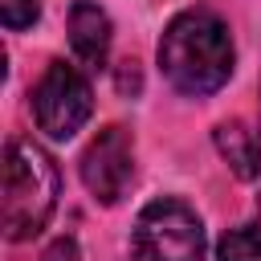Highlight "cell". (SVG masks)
I'll return each mask as SVG.
<instances>
[{
  "instance_id": "30bf717a",
  "label": "cell",
  "mask_w": 261,
  "mask_h": 261,
  "mask_svg": "<svg viewBox=\"0 0 261 261\" xmlns=\"http://www.w3.org/2000/svg\"><path fill=\"white\" fill-rule=\"evenodd\" d=\"M41 261H82V253H77V241H73V237H57L53 245H45Z\"/></svg>"
},
{
  "instance_id": "277c9868",
  "label": "cell",
  "mask_w": 261,
  "mask_h": 261,
  "mask_svg": "<svg viewBox=\"0 0 261 261\" xmlns=\"http://www.w3.org/2000/svg\"><path fill=\"white\" fill-rule=\"evenodd\" d=\"M29 98H33L29 106H33L37 126L49 139H57V143L73 139L90 122V114H94V90H90L86 73L77 65L61 61V57L45 65V73L37 77V86H33Z\"/></svg>"
},
{
  "instance_id": "8992f818",
  "label": "cell",
  "mask_w": 261,
  "mask_h": 261,
  "mask_svg": "<svg viewBox=\"0 0 261 261\" xmlns=\"http://www.w3.org/2000/svg\"><path fill=\"white\" fill-rule=\"evenodd\" d=\"M110 37H114V29H110L106 8L94 4V0H73V8H69V49H73V57L90 69L106 65Z\"/></svg>"
},
{
  "instance_id": "8fae6325",
  "label": "cell",
  "mask_w": 261,
  "mask_h": 261,
  "mask_svg": "<svg viewBox=\"0 0 261 261\" xmlns=\"http://www.w3.org/2000/svg\"><path fill=\"white\" fill-rule=\"evenodd\" d=\"M118 90H122V94H135V90H139V61H122V69H118Z\"/></svg>"
},
{
  "instance_id": "3957f363",
  "label": "cell",
  "mask_w": 261,
  "mask_h": 261,
  "mask_svg": "<svg viewBox=\"0 0 261 261\" xmlns=\"http://www.w3.org/2000/svg\"><path fill=\"white\" fill-rule=\"evenodd\" d=\"M130 249L135 261H204L208 237L196 208H188L175 196H159L139 212Z\"/></svg>"
},
{
  "instance_id": "52a82bcc",
  "label": "cell",
  "mask_w": 261,
  "mask_h": 261,
  "mask_svg": "<svg viewBox=\"0 0 261 261\" xmlns=\"http://www.w3.org/2000/svg\"><path fill=\"white\" fill-rule=\"evenodd\" d=\"M212 143L237 179H261V130H253L245 118H224L216 122Z\"/></svg>"
},
{
  "instance_id": "5b68a950",
  "label": "cell",
  "mask_w": 261,
  "mask_h": 261,
  "mask_svg": "<svg viewBox=\"0 0 261 261\" xmlns=\"http://www.w3.org/2000/svg\"><path fill=\"white\" fill-rule=\"evenodd\" d=\"M82 184L98 204H118L135 179V135L118 122L102 126L82 151Z\"/></svg>"
},
{
  "instance_id": "9c48e42d",
  "label": "cell",
  "mask_w": 261,
  "mask_h": 261,
  "mask_svg": "<svg viewBox=\"0 0 261 261\" xmlns=\"http://www.w3.org/2000/svg\"><path fill=\"white\" fill-rule=\"evenodd\" d=\"M37 16H41V0H0V20H4V29H12V33L29 29Z\"/></svg>"
},
{
  "instance_id": "7a4b0ae2",
  "label": "cell",
  "mask_w": 261,
  "mask_h": 261,
  "mask_svg": "<svg viewBox=\"0 0 261 261\" xmlns=\"http://www.w3.org/2000/svg\"><path fill=\"white\" fill-rule=\"evenodd\" d=\"M57 192L61 175L53 155L33 139H12L4 147V204H0L4 237L8 241L37 237L57 208Z\"/></svg>"
},
{
  "instance_id": "ba28073f",
  "label": "cell",
  "mask_w": 261,
  "mask_h": 261,
  "mask_svg": "<svg viewBox=\"0 0 261 261\" xmlns=\"http://www.w3.org/2000/svg\"><path fill=\"white\" fill-rule=\"evenodd\" d=\"M216 261H261V220L228 228L216 241Z\"/></svg>"
},
{
  "instance_id": "6da1fadb",
  "label": "cell",
  "mask_w": 261,
  "mask_h": 261,
  "mask_svg": "<svg viewBox=\"0 0 261 261\" xmlns=\"http://www.w3.org/2000/svg\"><path fill=\"white\" fill-rule=\"evenodd\" d=\"M237 65L232 33L212 8H184L167 20L159 37V69L163 77L188 94V98H208L216 94Z\"/></svg>"
}]
</instances>
